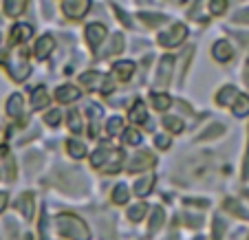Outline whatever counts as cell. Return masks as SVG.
I'll list each match as a JSON object with an SVG mask.
<instances>
[{
  "label": "cell",
  "mask_w": 249,
  "mask_h": 240,
  "mask_svg": "<svg viewBox=\"0 0 249 240\" xmlns=\"http://www.w3.org/2000/svg\"><path fill=\"white\" fill-rule=\"evenodd\" d=\"M243 179H249V143H247V154H245V165H243Z\"/></svg>",
  "instance_id": "ee69618b"
},
{
  "label": "cell",
  "mask_w": 249,
  "mask_h": 240,
  "mask_svg": "<svg viewBox=\"0 0 249 240\" xmlns=\"http://www.w3.org/2000/svg\"><path fill=\"white\" fill-rule=\"evenodd\" d=\"M106 163H108V165H104V172H108V174L119 172V170H122V163H124V152L122 150H113Z\"/></svg>",
  "instance_id": "9a60e30c"
},
{
  "label": "cell",
  "mask_w": 249,
  "mask_h": 240,
  "mask_svg": "<svg viewBox=\"0 0 249 240\" xmlns=\"http://www.w3.org/2000/svg\"><path fill=\"white\" fill-rule=\"evenodd\" d=\"M172 69H174V57L172 55H163V57H161L159 69H157V82H159V86H168L170 84Z\"/></svg>",
  "instance_id": "ba28073f"
},
{
  "label": "cell",
  "mask_w": 249,
  "mask_h": 240,
  "mask_svg": "<svg viewBox=\"0 0 249 240\" xmlns=\"http://www.w3.org/2000/svg\"><path fill=\"white\" fill-rule=\"evenodd\" d=\"M245 196H247V198H249V189H245Z\"/></svg>",
  "instance_id": "7dc6e473"
},
{
  "label": "cell",
  "mask_w": 249,
  "mask_h": 240,
  "mask_svg": "<svg viewBox=\"0 0 249 240\" xmlns=\"http://www.w3.org/2000/svg\"><path fill=\"white\" fill-rule=\"evenodd\" d=\"M152 106H155L157 110H168V106H170V97H168V95H163V93L152 95Z\"/></svg>",
  "instance_id": "d6a6232c"
},
{
  "label": "cell",
  "mask_w": 249,
  "mask_h": 240,
  "mask_svg": "<svg viewBox=\"0 0 249 240\" xmlns=\"http://www.w3.org/2000/svg\"><path fill=\"white\" fill-rule=\"evenodd\" d=\"M223 234H225V221L221 216H216L214 218V238L212 240H221Z\"/></svg>",
  "instance_id": "f35d334b"
},
{
  "label": "cell",
  "mask_w": 249,
  "mask_h": 240,
  "mask_svg": "<svg viewBox=\"0 0 249 240\" xmlns=\"http://www.w3.org/2000/svg\"><path fill=\"white\" fill-rule=\"evenodd\" d=\"M66 152H69L73 159H84L86 156V148L80 141H69L66 143Z\"/></svg>",
  "instance_id": "f1b7e54d"
},
{
  "label": "cell",
  "mask_w": 249,
  "mask_h": 240,
  "mask_svg": "<svg viewBox=\"0 0 249 240\" xmlns=\"http://www.w3.org/2000/svg\"><path fill=\"white\" fill-rule=\"evenodd\" d=\"M113 73L119 77V80L128 82L132 77V73H135V62L126 60V62H117V64L113 66Z\"/></svg>",
  "instance_id": "5bb4252c"
},
{
  "label": "cell",
  "mask_w": 249,
  "mask_h": 240,
  "mask_svg": "<svg viewBox=\"0 0 249 240\" xmlns=\"http://www.w3.org/2000/svg\"><path fill=\"white\" fill-rule=\"evenodd\" d=\"M44 121H47L49 126H57V123H60V110H55V108H53L51 113H49L47 117H44Z\"/></svg>",
  "instance_id": "ab89813d"
},
{
  "label": "cell",
  "mask_w": 249,
  "mask_h": 240,
  "mask_svg": "<svg viewBox=\"0 0 249 240\" xmlns=\"http://www.w3.org/2000/svg\"><path fill=\"white\" fill-rule=\"evenodd\" d=\"M122 49H124V38L117 33V35H113V42H110V47L106 49V55H113V53H119Z\"/></svg>",
  "instance_id": "d590c367"
},
{
  "label": "cell",
  "mask_w": 249,
  "mask_h": 240,
  "mask_svg": "<svg viewBox=\"0 0 249 240\" xmlns=\"http://www.w3.org/2000/svg\"><path fill=\"white\" fill-rule=\"evenodd\" d=\"M7 69H9V75L18 82L27 80L29 73H31V64L27 62L24 53H16V55H11V60H7Z\"/></svg>",
  "instance_id": "3957f363"
},
{
  "label": "cell",
  "mask_w": 249,
  "mask_h": 240,
  "mask_svg": "<svg viewBox=\"0 0 249 240\" xmlns=\"http://www.w3.org/2000/svg\"><path fill=\"white\" fill-rule=\"evenodd\" d=\"M124 141L130 143V146H139L141 143V132H137L135 128H130V130H126V135H124Z\"/></svg>",
  "instance_id": "74e56055"
},
{
  "label": "cell",
  "mask_w": 249,
  "mask_h": 240,
  "mask_svg": "<svg viewBox=\"0 0 249 240\" xmlns=\"http://www.w3.org/2000/svg\"><path fill=\"white\" fill-rule=\"evenodd\" d=\"M49 93H47V88L44 86H38V88L33 90V95H31V106L36 110H40V108H44V106H49Z\"/></svg>",
  "instance_id": "2e32d148"
},
{
  "label": "cell",
  "mask_w": 249,
  "mask_h": 240,
  "mask_svg": "<svg viewBox=\"0 0 249 240\" xmlns=\"http://www.w3.org/2000/svg\"><path fill=\"white\" fill-rule=\"evenodd\" d=\"M163 126L168 128L170 132H177V135L183 130V121H181L179 117H165V119H163Z\"/></svg>",
  "instance_id": "4dcf8cb0"
},
{
  "label": "cell",
  "mask_w": 249,
  "mask_h": 240,
  "mask_svg": "<svg viewBox=\"0 0 249 240\" xmlns=\"http://www.w3.org/2000/svg\"><path fill=\"white\" fill-rule=\"evenodd\" d=\"M27 7V0H5V14L11 18H18Z\"/></svg>",
  "instance_id": "ffe728a7"
},
{
  "label": "cell",
  "mask_w": 249,
  "mask_h": 240,
  "mask_svg": "<svg viewBox=\"0 0 249 240\" xmlns=\"http://www.w3.org/2000/svg\"><path fill=\"white\" fill-rule=\"evenodd\" d=\"M234 22H243V24H249V9H243L234 16Z\"/></svg>",
  "instance_id": "b9f144b4"
},
{
  "label": "cell",
  "mask_w": 249,
  "mask_h": 240,
  "mask_svg": "<svg viewBox=\"0 0 249 240\" xmlns=\"http://www.w3.org/2000/svg\"><path fill=\"white\" fill-rule=\"evenodd\" d=\"M130 121L132 123H146L148 121V110L143 106V102H135L130 108Z\"/></svg>",
  "instance_id": "d6986e66"
},
{
  "label": "cell",
  "mask_w": 249,
  "mask_h": 240,
  "mask_svg": "<svg viewBox=\"0 0 249 240\" xmlns=\"http://www.w3.org/2000/svg\"><path fill=\"white\" fill-rule=\"evenodd\" d=\"M243 80H245V84L249 86V60L245 62V75H243Z\"/></svg>",
  "instance_id": "bcb514c9"
},
{
  "label": "cell",
  "mask_w": 249,
  "mask_h": 240,
  "mask_svg": "<svg viewBox=\"0 0 249 240\" xmlns=\"http://www.w3.org/2000/svg\"><path fill=\"white\" fill-rule=\"evenodd\" d=\"M113 203H117V205H124V203H128V189H126V185H117V188H115Z\"/></svg>",
  "instance_id": "836d02e7"
},
{
  "label": "cell",
  "mask_w": 249,
  "mask_h": 240,
  "mask_svg": "<svg viewBox=\"0 0 249 240\" xmlns=\"http://www.w3.org/2000/svg\"><path fill=\"white\" fill-rule=\"evenodd\" d=\"M7 113L11 115V117H20V113H22V95H11L9 102H7Z\"/></svg>",
  "instance_id": "603a6c76"
},
{
  "label": "cell",
  "mask_w": 249,
  "mask_h": 240,
  "mask_svg": "<svg viewBox=\"0 0 249 240\" xmlns=\"http://www.w3.org/2000/svg\"><path fill=\"white\" fill-rule=\"evenodd\" d=\"M247 240H249V238H247Z\"/></svg>",
  "instance_id": "681fc988"
},
{
  "label": "cell",
  "mask_w": 249,
  "mask_h": 240,
  "mask_svg": "<svg viewBox=\"0 0 249 240\" xmlns=\"http://www.w3.org/2000/svg\"><path fill=\"white\" fill-rule=\"evenodd\" d=\"M152 185H155V179H152V176H143V179H139L135 183V194L137 196H148Z\"/></svg>",
  "instance_id": "7402d4cb"
},
{
  "label": "cell",
  "mask_w": 249,
  "mask_h": 240,
  "mask_svg": "<svg viewBox=\"0 0 249 240\" xmlns=\"http://www.w3.org/2000/svg\"><path fill=\"white\" fill-rule=\"evenodd\" d=\"M55 97H57V102H62V104H71V102L80 99V90H77L75 86L64 84V86H60V88H57Z\"/></svg>",
  "instance_id": "7c38bea8"
},
{
  "label": "cell",
  "mask_w": 249,
  "mask_h": 240,
  "mask_svg": "<svg viewBox=\"0 0 249 240\" xmlns=\"http://www.w3.org/2000/svg\"><path fill=\"white\" fill-rule=\"evenodd\" d=\"M225 209H227V212L234 214L236 218H249V216H247V212H245V209L240 207V203L236 201V198H227V201H225Z\"/></svg>",
  "instance_id": "83f0119b"
},
{
  "label": "cell",
  "mask_w": 249,
  "mask_h": 240,
  "mask_svg": "<svg viewBox=\"0 0 249 240\" xmlns=\"http://www.w3.org/2000/svg\"><path fill=\"white\" fill-rule=\"evenodd\" d=\"M227 9V0H210V14L212 16H221Z\"/></svg>",
  "instance_id": "e575fe53"
},
{
  "label": "cell",
  "mask_w": 249,
  "mask_h": 240,
  "mask_svg": "<svg viewBox=\"0 0 249 240\" xmlns=\"http://www.w3.org/2000/svg\"><path fill=\"white\" fill-rule=\"evenodd\" d=\"M155 143L161 148V150H168V148H170V137H165V135H157Z\"/></svg>",
  "instance_id": "60d3db41"
},
{
  "label": "cell",
  "mask_w": 249,
  "mask_h": 240,
  "mask_svg": "<svg viewBox=\"0 0 249 240\" xmlns=\"http://www.w3.org/2000/svg\"><path fill=\"white\" fill-rule=\"evenodd\" d=\"M148 207H146V203H137V205H132L130 209H128V218H130L132 223H139L141 218L146 216Z\"/></svg>",
  "instance_id": "4316f807"
},
{
  "label": "cell",
  "mask_w": 249,
  "mask_h": 240,
  "mask_svg": "<svg viewBox=\"0 0 249 240\" xmlns=\"http://www.w3.org/2000/svg\"><path fill=\"white\" fill-rule=\"evenodd\" d=\"M185 35H188L185 24H174L168 33H159V38L157 40H159L161 47H177V44H181L185 40Z\"/></svg>",
  "instance_id": "5b68a950"
},
{
  "label": "cell",
  "mask_w": 249,
  "mask_h": 240,
  "mask_svg": "<svg viewBox=\"0 0 249 240\" xmlns=\"http://www.w3.org/2000/svg\"><path fill=\"white\" fill-rule=\"evenodd\" d=\"M86 115H89L90 119H97L99 115H102V113H99V106L97 104H89V106H86Z\"/></svg>",
  "instance_id": "7bdbcfd3"
},
{
  "label": "cell",
  "mask_w": 249,
  "mask_h": 240,
  "mask_svg": "<svg viewBox=\"0 0 249 240\" xmlns=\"http://www.w3.org/2000/svg\"><path fill=\"white\" fill-rule=\"evenodd\" d=\"M183 174L188 181H196V183H205L212 174H214V159L207 152L194 154L188 163L183 165Z\"/></svg>",
  "instance_id": "6da1fadb"
},
{
  "label": "cell",
  "mask_w": 249,
  "mask_h": 240,
  "mask_svg": "<svg viewBox=\"0 0 249 240\" xmlns=\"http://www.w3.org/2000/svg\"><path fill=\"white\" fill-rule=\"evenodd\" d=\"M155 165V156L150 152H139L130 159V165H128V172H139V170H148Z\"/></svg>",
  "instance_id": "9c48e42d"
},
{
  "label": "cell",
  "mask_w": 249,
  "mask_h": 240,
  "mask_svg": "<svg viewBox=\"0 0 249 240\" xmlns=\"http://www.w3.org/2000/svg\"><path fill=\"white\" fill-rule=\"evenodd\" d=\"M139 20L141 22H146V24H150V27H157V24H161V22H165V16H161V14H139Z\"/></svg>",
  "instance_id": "f546056e"
},
{
  "label": "cell",
  "mask_w": 249,
  "mask_h": 240,
  "mask_svg": "<svg viewBox=\"0 0 249 240\" xmlns=\"http://www.w3.org/2000/svg\"><path fill=\"white\" fill-rule=\"evenodd\" d=\"M238 95H240V93L234 88V86H223L221 93L216 95V102H218L221 106H230L231 102H236V99H238Z\"/></svg>",
  "instance_id": "e0dca14e"
},
{
  "label": "cell",
  "mask_w": 249,
  "mask_h": 240,
  "mask_svg": "<svg viewBox=\"0 0 249 240\" xmlns=\"http://www.w3.org/2000/svg\"><path fill=\"white\" fill-rule=\"evenodd\" d=\"M90 9V0H69L64 2V14L71 20H82Z\"/></svg>",
  "instance_id": "8992f818"
},
{
  "label": "cell",
  "mask_w": 249,
  "mask_h": 240,
  "mask_svg": "<svg viewBox=\"0 0 249 240\" xmlns=\"http://www.w3.org/2000/svg\"><path fill=\"white\" fill-rule=\"evenodd\" d=\"M33 35V27L31 24H16L14 29H11V38H14V42H24V40H29Z\"/></svg>",
  "instance_id": "ac0fdd59"
},
{
  "label": "cell",
  "mask_w": 249,
  "mask_h": 240,
  "mask_svg": "<svg viewBox=\"0 0 249 240\" xmlns=\"http://www.w3.org/2000/svg\"><path fill=\"white\" fill-rule=\"evenodd\" d=\"M66 119H69V128L75 132V135L82 132V121H80V113H77V110H69V117Z\"/></svg>",
  "instance_id": "1f68e13d"
},
{
  "label": "cell",
  "mask_w": 249,
  "mask_h": 240,
  "mask_svg": "<svg viewBox=\"0 0 249 240\" xmlns=\"http://www.w3.org/2000/svg\"><path fill=\"white\" fill-rule=\"evenodd\" d=\"M7 207V194L5 192H0V212Z\"/></svg>",
  "instance_id": "f6af8a7d"
},
{
  "label": "cell",
  "mask_w": 249,
  "mask_h": 240,
  "mask_svg": "<svg viewBox=\"0 0 249 240\" xmlns=\"http://www.w3.org/2000/svg\"><path fill=\"white\" fill-rule=\"evenodd\" d=\"M0 44H2V35H0Z\"/></svg>",
  "instance_id": "c3c4849f"
},
{
  "label": "cell",
  "mask_w": 249,
  "mask_h": 240,
  "mask_svg": "<svg viewBox=\"0 0 249 240\" xmlns=\"http://www.w3.org/2000/svg\"><path fill=\"white\" fill-rule=\"evenodd\" d=\"M53 47H55V40H53L51 35H42V38L36 42V57H38V60H47L49 53L53 51Z\"/></svg>",
  "instance_id": "8fae6325"
},
{
  "label": "cell",
  "mask_w": 249,
  "mask_h": 240,
  "mask_svg": "<svg viewBox=\"0 0 249 240\" xmlns=\"http://www.w3.org/2000/svg\"><path fill=\"white\" fill-rule=\"evenodd\" d=\"M80 80H82V84H84L86 88H97V86H99L102 95H108L110 90H113V82L106 80V77H104L102 73H97V71L84 73V75H80Z\"/></svg>",
  "instance_id": "277c9868"
},
{
  "label": "cell",
  "mask_w": 249,
  "mask_h": 240,
  "mask_svg": "<svg viewBox=\"0 0 249 240\" xmlns=\"http://www.w3.org/2000/svg\"><path fill=\"white\" fill-rule=\"evenodd\" d=\"M122 126H124V121L119 117H113L108 123H106V128H108V132L106 135L108 137H115V135H119V130H122Z\"/></svg>",
  "instance_id": "8d00e7d4"
},
{
  "label": "cell",
  "mask_w": 249,
  "mask_h": 240,
  "mask_svg": "<svg viewBox=\"0 0 249 240\" xmlns=\"http://www.w3.org/2000/svg\"><path fill=\"white\" fill-rule=\"evenodd\" d=\"M234 115L236 117H247L249 115V97L247 95H238V99L234 102Z\"/></svg>",
  "instance_id": "cb8c5ba5"
},
{
  "label": "cell",
  "mask_w": 249,
  "mask_h": 240,
  "mask_svg": "<svg viewBox=\"0 0 249 240\" xmlns=\"http://www.w3.org/2000/svg\"><path fill=\"white\" fill-rule=\"evenodd\" d=\"M110 152H113V150L99 148L97 152H93V154H90V163H93L95 168H104V165H106V161H108V156H110Z\"/></svg>",
  "instance_id": "484cf974"
},
{
  "label": "cell",
  "mask_w": 249,
  "mask_h": 240,
  "mask_svg": "<svg viewBox=\"0 0 249 240\" xmlns=\"http://www.w3.org/2000/svg\"><path fill=\"white\" fill-rule=\"evenodd\" d=\"M57 231L71 240H90V229L80 216L75 214H60L55 218Z\"/></svg>",
  "instance_id": "7a4b0ae2"
},
{
  "label": "cell",
  "mask_w": 249,
  "mask_h": 240,
  "mask_svg": "<svg viewBox=\"0 0 249 240\" xmlns=\"http://www.w3.org/2000/svg\"><path fill=\"white\" fill-rule=\"evenodd\" d=\"M84 35H86L89 47L95 51V49L102 44V40L106 38V27H104V24H99V22H93V24H89V27H86Z\"/></svg>",
  "instance_id": "52a82bcc"
},
{
  "label": "cell",
  "mask_w": 249,
  "mask_h": 240,
  "mask_svg": "<svg viewBox=\"0 0 249 240\" xmlns=\"http://www.w3.org/2000/svg\"><path fill=\"white\" fill-rule=\"evenodd\" d=\"M165 223V212L161 207L152 209V216H150V236L157 234V229H161V225Z\"/></svg>",
  "instance_id": "44dd1931"
},
{
  "label": "cell",
  "mask_w": 249,
  "mask_h": 240,
  "mask_svg": "<svg viewBox=\"0 0 249 240\" xmlns=\"http://www.w3.org/2000/svg\"><path fill=\"white\" fill-rule=\"evenodd\" d=\"M16 207L22 212V216L27 218V221H31V218H33V194L31 192H24L22 196L16 201Z\"/></svg>",
  "instance_id": "4fadbf2b"
},
{
  "label": "cell",
  "mask_w": 249,
  "mask_h": 240,
  "mask_svg": "<svg viewBox=\"0 0 249 240\" xmlns=\"http://www.w3.org/2000/svg\"><path fill=\"white\" fill-rule=\"evenodd\" d=\"M223 132H225V126H223V123H212V126L207 128L203 135L196 137V141H207V139H214V137L223 135Z\"/></svg>",
  "instance_id": "d4e9b609"
},
{
  "label": "cell",
  "mask_w": 249,
  "mask_h": 240,
  "mask_svg": "<svg viewBox=\"0 0 249 240\" xmlns=\"http://www.w3.org/2000/svg\"><path fill=\"white\" fill-rule=\"evenodd\" d=\"M212 55L216 57L218 62H230L231 55H234V49H231L230 42H225V40H218V42L212 47Z\"/></svg>",
  "instance_id": "30bf717a"
}]
</instances>
